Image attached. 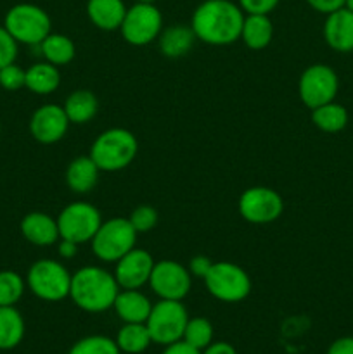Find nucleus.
I'll list each match as a JSON object with an SVG mask.
<instances>
[{"mask_svg":"<svg viewBox=\"0 0 353 354\" xmlns=\"http://www.w3.org/2000/svg\"><path fill=\"white\" fill-rule=\"evenodd\" d=\"M137 151V138L132 131L111 128L96 138L89 156L100 171H120L134 161Z\"/></svg>","mask_w":353,"mask_h":354,"instance_id":"3","label":"nucleus"},{"mask_svg":"<svg viewBox=\"0 0 353 354\" xmlns=\"http://www.w3.org/2000/svg\"><path fill=\"white\" fill-rule=\"evenodd\" d=\"M327 354H353V337L346 335V337H339L329 346Z\"/></svg>","mask_w":353,"mask_h":354,"instance_id":"38","label":"nucleus"},{"mask_svg":"<svg viewBox=\"0 0 353 354\" xmlns=\"http://www.w3.org/2000/svg\"><path fill=\"white\" fill-rule=\"evenodd\" d=\"M3 26L17 44L40 45L51 35V17L35 3H17L7 10Z\"/></svg>","mask_w":353,"mask_h":354,"instance_id":"4","label":"nucleus"},{"mask_svg":"<svg viewBox=\"0 0 353 354\" xmlns=\"http://www.w3.org/2000/svg\"><path fill=\"white\" fill-rule=\"evenodd\" d=\"M154 261L152 256L144 249L134 248L116 261L114 279L120 289H141L151 279Z\"/></svg>","mask_w":353,"mask_h":354,"instance_id":"15","label":"nucleus"},{"mask_svg":"<svg viewBox=\"0 0 353 354\" xmlns=\"http://www.w3.org/2000/svg\"><path fill=\"white\" fill-rule=\"evenodd\" d=\"M69 120L64 107L57 104H44L33 113L30 120L31 137L40 144H55L66 135Z\"/></svg>","mask_w":353,"mask_h":354,"instance_id":"14","label":"nucleus"},{"mask_svg":"<svg viewBox=\"0 0 353 354\" xmlns=\"http://www.w3.org/2000/svg\"><path fill=\"white\" fill-rule=\"evenodd\" d=\"M114 311L125 324H145L152 304L138 289H121L113 304Z\"/></svg>","mask_w":353,"mask_h":354,"instance_id":"18","label":"nucleus"},{"mask_svg":"<svg viewBox=\"0 0 353 354\" xmlns=\"http://www.w3.org/2000/svg\"><path fill=\"white\" fill-rule=\"evenodd\" d=\"M137 2H142V3H152L154 0H137Z\"/></svg>","mask_w":353,"mask_h":354,"instance_id":"43","label":"nucleus"},{"mask_svg":"<svg viewBox=\"0 0 353 354\" xmlns=\"http://www.w3.org/2000/svg\"><path fill=\"white\" fill-rule=\"evenodd\" d=\"M128 221H130L137 234H145V232L152 230L158 223V211L152 206H145L144 204V206H138L132 211Z\"/></svg>","mask_w":353,"mask_h":354,"instance_id":"32","label":"nucleus"},{"mask_svg":"<svg viewBox=\"0 0 353 354\" xmlns=\"http://www.w3.org/2000/svg\"><path fill=\"white\" fill-rule=\"evenodd\" d=\"M17 57V41L12 35L6 30V26H0V69L16 62Z\"/></svg>","mask_w":353,"mask_h":354,"instance_id":"34","label":"nucleus"},{"mask_svg":"<svg viewBox=\"0 0 353 354\" xmlns=\"http://www.w3.org/2000/svg\"><path fill=\"white\" fill-rule=\"evenodd\" d=\"M62 107H64L69 123L85 124L97 114L99 102L90 90H75L69 93Z\"/></svg>","mask_w":353,"mask_h":354,"instance_id":"23","label":"nucleus"},{"mask_svg":"<svg viewBox=\"0 0 353 354\" xmlns=\"http://www.w3.org/2000/svg\"><path fill=\"white\" fill-rule=\"evenodd\" d=\"M120 292L114 275L99 266H83L71 275L69 297L87 313H102L113 308Z\"/></svg>","mask_w":353,"mask_h":354,"instance_id":"2","label":"nucleus"},{"mask_svg":"<svg viewBox=\"0 0 353 354\" xmlns=\"http://www.w3.org/2000/svg\"><path fill=\"white\" fill-rule=\"evenodd\" d=\"M187 322H189V313L182 301L161 299L159 303L152 304L145 325L154 344L168 346L182 341Z\"/></svg>","mask_w":353,"mask_h":354,"instance_id":"7","label":"nucleus"},{"mask_svg":"<svg viewBox=\"0 0 353 354\" xmlns=\"http://www.w3.org/2000/svg\"><path fill=\"white\" fill-rule=\"evenodd\" d=\"M21 234L30 244L47 248V245L55 244L61 239L59 235L57 220L48 216L47 213H28L21 220Z\"/></svg>","mask_w":353,"mask_h":354,"instance_id":"17","label":"nucleus"},{"mask_svg":"<svg viewBox=\"0 0 353 354\" xmlns=\"http://www.w3.org/2000/svg\"><path fill=\"white\" fill-rule=\"evenodd\" d=\"M68 354H121V351L113 339L97 334L76 341Z\"/></svg>","mask_w":353,"mask_h":354,"instance_id":"31","label":"nucleus"},{"mask_svg":"<svg viewBox=\"0 0 353 354\" xmlns=\"http://www.w3.org/2000/svg\"><path fill=\"white\" fill-rule=\"evenodd\" d=\"M24 337V320L14 306H0V349L10 351Z\"/></svg>","mask_w":353,"mask_h":354,"instance_id":"24","label":"nucleus"},{"mask_svg":"<svg viewBox=\"0 0 353 354\" xmlns=\"http://www.w3.org/2000/svg\"><path fill=\"white\" fill-rule=\"evenodd\" d=\"M308 6L320 14H331L345 7V0H307Z\"/></svg>","mask_w":353,"mask_h":354,"instance_id":"36","label":"nucleus"},{"mask_svg":"<svg viewBox=\"0 0 353 354\" xmlns=\"http://www.w3.org/2000/svg\"><path fill=\"white\" fill-rule=\"evenodd\" d=\"M206 289L221 303H239L251 292V279L241 266L228 261L213 263L204 277Z\"/></svg>","mask_w":353,"mask_h":354,"instance_id":"8","label":"nucleus"},{"mask_svg":"<svg viewBox=\"0 0 353 354\" xmlns=\"http://www.w3.org/2000/svg\"><path fill=\"white\" fill-rule=\"evenodd\" d=\"M26 286L42 301L57 303L66 299L71 289V275L64 265L54 259H40L28 270Z\"/></svg>","mask_w":353,"mask_h":354,"instance_id":"5","label":"nucleus"},{"mask_svg":"<svg viewBox=\"0 0 353 354\" xmlns=\"http://www.w3.org/2000/svg\"><path fill=\"white\" fill-rule=\"evenodd\" d=\"M201 354H237L234 349V346L228 344V342H211L206 349H203Z\"/></svg>","mask_w":353,"mask_h":354,"instance_id":"40","label":"nucleus"},{"mask_svg":"<svg viewBox=\"0 0 353 354\" xmlns=\"http://www.w3.org/2000/svg\"><path fill=\"white\" fill-rule=\"evenodd\" d=\"M311 121L318 130L325 133H338L345 130L348 124V111L341 104H336L332 100V102L311 109Z\"/></svg>","mask_w":353,"mask_h":354,"instance_id":"26","label":"nucleus"},{"mask_svg":"<svg viewBox=\"0 0 353 354\" xmlns=\"http://www.w3.org/2000/svg\"><path fill=\"white\" fill-rule=\"evenodd\" d=\"M149 283L159 299L182 301L190 290V272L180 263L163 259L154 263Z\"/></svg>","mask_w":353,"mask_h":354,"instance_id":"13","label":"nucleus"},{"mask_svg":"<svg viewBox=\"0 0 353 354\" xmlns=\"http://www.w3.org/2000/svg\"><path fill=\"white\" fill-rule=\"evenodd\" d=\"M345 7L353 12V0H345Z\"/></svg>","mask_w":353,"mask_h":354,"instance_id":"42","label":"nucleus"},{"mask_svg":"<svg viewBox=\"0 0 353 354\" xmlns=\"http://www.w3.org/2000/svg\"><path fill=\"white\" fill-rule=\"evenodd\" d=\"M90 242H92L93 254L100 261L116 263L135 248L137 232L132 227L128 218H111L100 225Z\"/></svg>","mask_w":353,"mask_h":354,"instance_id":"6","label":"nucleus"},{"mask_svg":"<svg viewBox=\"0 0 353 354\" xmlns=\"http://www.w3.org/2000/svg\"><path fill=\"white\" fill-rule=\"evenodd\" d=\"M61 83V75H59L57 66L51 62H37L26 69V86L33 93L38 95H48L55 92Z\"/></svg>","mask_w":353,"mask_h":354,"instance_id":"22","label":"nucleus"},{"mask_svg":"<svg viewBox=\"0 0 353 354\" xmlns=\"http://www.w3.org/2000/svg\"><path fill=\"white\" fill-rule=\"evenodd\" d=\"M273 24L269 14H248L242 23L241 38L253 50H262L272 41Z\"/></svg>","mask_w":353,"mask_h":354,"instance_id":"21","label":"nucleus"},{"mask_svg":"<svg viewBox=\"0 0 353 354\" xmlns=\"http://www.w3.org/2000/svg\"><path fill=\"white\" fill-rule=\"evenodd\" d=\"M99 171L90 156H80L69 162L66 169V183L75 194H87L97 185Z\"/></svg>","mask_w":353,"mask_h":354,"instance_id":"20","label":"nucleus"},{"mask_svg":"<svg viewBox=\"0 0 353 354\" xmlns=\"http://www.w3.org/2000/svg\"><path fill=\"white\" fill-rule=\"evenodd\" d=\"M163 28L161 12L154 3L137 2L134 7L127 9L125 19L121 23V35L132 45L151 44L159 37Z\"/></svg>","mask_w":353,"mask_h":354,"instance_id":"11","label":"nucleus"},{"mask_svg":"<svg viewBox=\"0 0 353 354\" xmlns=\"http://www.w3.org/2000/svg\"><path fill=\"white\" fill-rule=\"evenodd\" d=\"M114 342L121 353L141 354L149 348L152 339L145 324H125L118 330Z\"/></svg>","mask_w":353,"mask_h":354,"instance_id":"27","label":"nucleus"},{"mask_svg":"<svg viewBox=\"0 0 353 354\" xmlns=\"http://www.w3.org/2000/svg\"><path fill=\"white\" fill-rule=\"evenodd\" d=\"M324 40L332 50L353 52V12L346 7L327 14L324 23Z\"/></svg>","mask_w":353,"mask_h":354,"instance_id":"16","label":"nucleus"},{"mask_svg":"<svg viewBox=\"0 0 353 354\" xmlns=\"http://www.w3.org/2000/svg\"><path fill=\"white\" fill-rule=\"evenodd\" d=\"M211 265H213V263H211L210 258H206V256H196V258L190 259V265H189L190 275H196L199 277V279H204L206 273L210 272Z\"/></svg>","mask_w":353,"mask_h":354,"instance_id":"37","label":"nucleus"},{"mask_svg":"<svg viewBox=\"0 0 353 354\" xmlns=\"http://www.w3.org/2000/svg\"><path fill=\"white\" fill-rule=\"evenodd\" d=\"M182 341H185L187 344L194 346L196 349L203 351V349H206L213 342V325H211V322L208 318H189V322L185 325V330H183Z\"/></svg>","mask_w":353,"mask_h":354,"instance_id":"29","label":"nucleus"},{"mask_svg":"<svg viewBox=\"0 0 353 354\" xmlns=\"http://www.w3.org/2000/svg\"><path fill=\"white\" fill-rule=\"evenodd\" d=\"M244 14L230 0H204L192 16L194 35L210 45H228L241 38Z\"/></svg>","mask_w":353,"mask_h":354,"instance_id":"1","label":"nucleus"},{"mask_svg":"<svg viewBox=\"0 0 353 354\" xmlns=\"http://www.w3.org/2000/svg\"><path fill=\"white\" fill-rule=\"evenodd\" d=\"M196 35L189 26H170L159 33V47L166 57H182L192 48Z\"/></svg>","mask_w":353,"mask_h":354,"instance_id":"25","label":"nucleus"},{"mask_svg":"<svg viewBox=\"0 0 353 354\" xmlns=\"http://www.w3.org/2000/svg\"><path fill=\"white\" fill-rule=\"evenodd\" d=\"M279 0H239V6L248 14H269L277 7Z\"/></svg>","mask_w":353,"mask_h":354,"instance_id":"35","label":"nucleus"},{"mask_svg":"<svg viewBox=\"0 0 353 354\" xmlns=\"http://www.w3.org/2000/svg\"><path fill=\"white\" fill-rule=\"evenodd\" d=\"M42 54L47 59V62L54 66H66L73 61L76 54L75 44L69 37L61 33H51L40 44Z\"/></svg>","mask_w":353,"mask_h":354,"instance_id":"28","label":"nucleus"},{"mask_svg":"<svg viewBox=\"0 0 353 354\" xmlns=\"http://www.w3.org/2000/svg\"><path fill=\"white\" fill-rule=\"evenodd\" d=\"M76 252H78V244L61 239V244H59V256H61V258L71 259V258H75Z\"/></svg>","mask_w":353,"mask_h":354,"instance_id":"41","label":"nucleus"},{"mask_svg":"<svg viewBox=\"0 0 353 354\" xmlns=\"http://www.w3.org/2000/svg\"><path fill=\"white\" fill-rule=\"evenodd\" d=\"M100 225H102V218H100L99 209L82 201L68 204L57 216L61 239L71 241L78 245L92 241Z\"/></svg>","mask_w":353,"mask_h":354,"instance_id":"9","label":"nucleus"},{"mask_svg":"<svg viewBox=\"0 0 353 354\" xmlns=\"http://www.w3.org/2000/svg\"><path fill=\"white\" fill-rule=\"evenodd\" d=\"M127 14L123 0H89L87 2V16L93 26L104 31H113L121 28Z\"/></svg>","mask_w":353,"mask_h":354,"instance_id":"19","label":"nucleus"},{"mask_svg":"<svg viewBox=\"0 0 353 354\" xmlns=\"http://www.w3.org/2000/svg\"><path fill=\"white\" fill-rule=\"evenodd\" d=\"M339 78L334 69L327 64L308 66L300 78L298 92L301 102L310 109L332 102L338 95Z\"/></svg>","mask_w":353,"mask_h":354,"instance_id":"10","label":"nucleus"},{"mask_svg":"<svg viewBox=\"0 0 353 354\" xmlns=\"http://www.w3.org/2000/svg\"><path fill=\"white\" fill-rule=\"evenodd\" d=\"M24 83H26V71L19 68L16 62L0 69V86L2 88L14 92V90L23 88Z\"/></svg>","mask_w":353,"mask_h":354,"instance_id":"33","label":"nucleus"},{"mask_svg":"<svg viewBox=\"0 0 353 354\" xmlns=\"http://www.w3.org/2000/svg\"><path fill=\"white\" fill-rule=\"evenodd\" d=\"M24 294V280L12 270L0 272V306H16Z\"/></svg>","mask_w":353,"mask_h":354,"instance_id":"30","label":"nucleus"},{"mask_svg":"<svg viewBox=\"0 0 353 354\" xmlns=\"http://www.w3.org/2000/svg\"><path fill=\"white\" fill-rule=\"evenodd\" d=\"M163 354H201V351L194 348V346L187 344L185 341H176L173 344L165 346Z\"/></svg>","mask_w":353,"mask_h":354,"instance_id":"39","label":"nucleus"},{"mask_svg":"<svg viewBox=\"0 0 353 354\" xmlns=\"http://www.w3.org/2000/svg\"><path fill=\"white\" fill-rule=\"evenodd\" d=\"M282 197L269 187H251L242 192L239 199V213L249 223H272L282 214Z\"/></svg>","mask_w":353,"mask_h":354,"instance_id":"12","label":"nucleus"}]
</instances>
